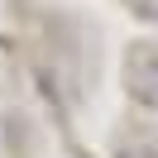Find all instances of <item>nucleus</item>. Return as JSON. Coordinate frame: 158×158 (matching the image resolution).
Here are the masks:
<instances>
[{
	"label": "nucleus",
	"instance_id": "f257e3e1",
	"mask_svg": "<svg viewBox=\"0 0 158 158\" xmlns=\"http://www.w3.org/2000/svg\"><path fill=\"white\" fill-rule=\"evenodd\" d=\"M125 67H129V72H125L129 96H134L144 110H153V115H158V48H134Z\"/></svg>",
	"mask_w": 158,
	"mask_h": 158
},
{
	"label": "nucleus",
	"instance_id": "f03ea898",
	"mask_svg": "<svg viewBox=\"0 0 158 158\" xmlns=\"http://www.w3.org/2000/svg\"><path fill=\"white\" fill-rule=\"evenodd\" d=\"M115 158H158V144H125Z\"/></svg>",
	"mask_w": 158,
	"mask_h": 158
}]
</instances>
